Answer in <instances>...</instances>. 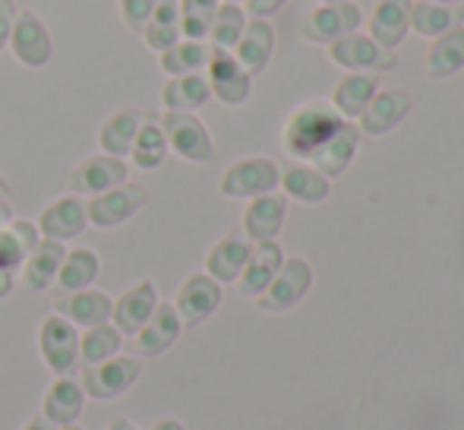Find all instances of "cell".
Segmentation results:
<instances>
[{
	"label": "cell",
	"instance_id": "cell-51",
	"mask_svg": "<svg viewBox=\"0 0 464 430\" xmlns=\"http://www.w3.org/2000/svg\"><path fill=\"white\" fill-rule=\"evenodd\" d=\"M225 4H246V0H225Z\"/></svg>",
	"mask_w": 464,
	"mask_h": 430
},
{
	"label": "cell",
	"instance_id": "cell-15",
	"mask_svg": "<svg viewBox=\"0 0 464 430\" xmlns=\"http://www.w3.org/2000/svg\"><path fill=\"white\" fill-rule=\"evenodd\" d=\"M89 225V215H86V203L76 197H63L54 200L48 210L42 212L38 219V231L51 240H70Z\"/></svg>",
	"mask_w": 464,
	"mask_h": 430
},
{
	"label": "cell",
	"instance_id": "cell-8",
	"mask_svg": "<svg viewBox=\"0 0 464 430\" xmlns=\"http://www.w3.org/2000/svg\"><path fill=\"white\" fill-rule=\"evenodd\" d=\"M127 161L117 155H92L70 171V191L80 197H98L111 187L127 184Z\"/></svg>",
	"mask_w": 464,
	"mask_h": 430
},
{
	"label": "cell",
	"instance_id": "cell-49",
	"mask_svg": "<svg viewBox=\"0 0 464 430\" xmlns=\"http://www.w3.org/2000/svg\"><path fill=\"white\" fill-rule=\"evenodd\" d=\"M6 197H10V187H6L4 178H0V203H6Z\"/></svg>",
	"mask_w": 464,
	"mask_h": 430
},
{
	"label": "cell",
	"instance_id": "cell-7",
	"mask_svg": "<svg viewBox=\"0 0 464 430\" xmlns=\"http://www.w3.org/2000/svg\"><path fill=\"white\" fill-rule=\"evenodd\" d=\"M361 25V6L357 4H325L316 6L310 16L304 19V38L313 44H332L338 38L351 35Z\"/></svg>",
	"mask_w": 464,
	"mask_h": 430
},
{
	"label": "cell",
	"instance_id": "cell-9",
	"mask_svg": "<svg viewBox=\"0 0 464 430\" xmlns=\"http://www.w3.org/2000/svg\"><path fill=\"white\" fill-rule=\"evenodd\" d=\"M276 184L278 168L269 159H244L227 168L218 187L225 197H263L276 191Z\"/></svg>",
	"mask_w": 464,
	"mask_h": 430
},
{
	"label": "cell",
	"instance_id": "cell-27",
	"mask_svg": "<svg viewBox=\"0 0 464 430\" xmlns=\"http://www.w3.org/2000/svg\"><path fill=\"white\" fill-rule=\"evenodd\" d=\"M111 301L104 291H92V288H82V291H73L70 298L61 301V317H67L73 326H102L111 320Z\"/></svg>",
	"mask_w": 464,
	"mask_h": 430
},
{
	"label": "cell",
	"instance_id": "cell-37",
	"mask_svg": "<svg viewBox=\"0 0 464 430\" xmlns=\"http://www.w3.org/2000/svg\"><path fill=\"white\" fill-rule=\"evenodd\" d=\"M117 351H121V332L111 323L89 326V332L80 338V355L86 364H102L108 357H114Z\"/></svg>",
	"mask_w": 464,
	"mask_h": 430
},
{
	"label": "cell",
	"instance_id": "cell-13",
	"mask_svg": "<svg viewBox=\"0 0 464 430\" xmlns=\"http://www.w3.org/2000/svg\"><path fill=\"white\" fill-rule=\"evenodd\" d=\"M329 54H332V61L344 70H389L392 64H395V54H389V51L379 48L372 38L357 35V32L332 42Z\"/></svg>",
	"mask_w": 464,
	"mask_h": 430
},
{
	"label": "cell",
	"instance_id": "cell-33",
	"mask_svg": "<svg viewBox=\"0 0 464 430\" xmlns=\"http://www.w3.org/2000/svg\"><path fill=\"white\" fill-rule=\"evenodd\" d=\"M372 95H376V80L367 73H351L338 83L332 99H335V108L342 111L344 117H361Z\"/></svg>",
	"mask_w": 464,
	"mask_h": 430
},
{
	"label": "cell",
	"instance_id": "cell-5",
	"mask_svg": "<svg viewBox=\"0 0 464 430\" xmlns=\"http://www.w3.org/2000/svg\"><path fill=\"white\" fill-rule=\"evenodd\" d=\"M149 203V191L140 184H121L111 191L92 197V203L86 206V215L95 228H117L123 221H130L142 206Z\"/></svg>",
	"mask_w": 464,
	"mask_h": 430
},
{
	"label": "cell",
	"instance_id": "cell-21",
	"mask_svg": "<svg viewBox=\"0 0 464 430\" xmlns=\"http://www.w3.org/2000/svg\"><path fill=\"white\" fill-rule=\"evenodd\" d=\"M278 266H281L278 244H272V240H259V244L250 250V259H246L244 272H240V279H237L240 291L250 295V298H259L266 288H269L272 279H276Z\"/></svg>",
	"mask_w": 464,
	"mask_h": 430
},
{
	"label": "cell",
	"instance_id": "cell-53",
	"mask_svg": "<svg viewBox=\"0 0 464 430\" xmlns=\"http://www.w3.org/2000/svg\"><path fill=\"white\" fill-rule=\"evenodd\" d=\"M63 430H82V427H76V425H70V427H63Z\"/></svg>",
	"mask_w": 464,
	"mask_h": 430
},
{
	"label": "cell",
	"instance_id": "cell-23",
	"mask_svg": "<svg viewBox=\"0 0 464 430\" xmlns=\"http://www.w3.org/2000/svg\"><path fill=\"white\" fill-rule=\"evenodd\" d=\"M411 111V99L398 89H389V93H376L370 99V105L363 108L361 114V127L367 130L370 136H382L389 133L395 123H401Z\"/></svg>",
	"mask_w": 464,
	"mask_h": 430
},
{
	"label": "cell",
	"instance_id": "cell-48",
	"mask_svg": "<svg viewBox=\"0 0 464 430\" xmlns=\"http://www.w3.org/2000/svg\"><path fill=\"white\" fill-rule=\"evenodd\" d=\"M111 430H140L136 425H130V421H123V418H117L114 425H111Z\"/></svg>",
	"mask_w": 464,
	"mask_h": 430
},
{
	"label": "cell",
	"instance_id": "cell-38",
	"mask_svg": "<svg viewBox=\"0 0 464 430\" xmlns=\"http://www.w3.org/2000/svg\"><path fill=\"white\" fill-rule=\"evenodd\" d=\"M218 13V0H180V32L189 42H202L208 35Z\"/></svg>",
	"mask_w": 464,
	"mask_h": 430
},
{
	"label": "cell",
	"instance_id": "cell-12",
	"mask_svg": "<svg viewBox=\"0 0 464 430\" xmlns=\"http://www.w3.org/2000/svg\"><path fill=\"white\" fill-rule=\"evenodd\" d=\"M155 308H159V291L146 279V282L133 285V288H127L117 298L114 308H111V317H114V326L121 336H136L149 317L155 314Z\"/></svg>",
	"mask_w": 464,
	"mask_h": 430
},
{
	"label": "cell",
	"instance_id": "cell-6",
	"mask_svg": "<svg viewBox=\"0 0 464 430\" xmlns=\"http://www.w3.org/2000/svg\"><path fill=\"white\" fill-rule=\"evenodd\" d=\"M10 48L16 54V61L25 64V67H44L54 57V42H51L48 25L32 10L16 13V23H13L10 32Z\"/></svg>",
	"mask_w": 464,
	"mask_h": 430
},
{
	"label": "cell",
	"instance_id": "cell-4",
	"mask_svg": "<svg viewBox=\"0 0 464 430\" xmlns=\"http://www.w3.org/2000/svg\"><path fill=\"white\" fill-rule=\"evenodd\" d=\"M142 367L136 357H108L102 364H89L82 370V393L92 396V399H117L123 396L136 380H140Z\"/></svg>",
	"mask_w": 464,
	"mask_h": 430
},
{
	"label": "cell",
	"instance_id": "cell-18",
	"mask_svg": "<svg viewBox=\"0 0 464 430\" xmlns=\"http://www.w3.org/2000/svg\"><path fill=\"white\" fill-rule=\"evenodd\" d=\"M178 336H180V317H178V310H174V304H159L155 314L146 320V326L136 332L140 351L146 357L165 355V351L178 342Z\"/></svg>",
	"mask_w": 464,
	"mask_h": 430
},
{
	"label": "cell",
	"instance_id": "cell-24",
	"mask_svg": "<svg viewBox=\"0 0 464 430\" xmlns=\"http://www.w3.org/2000/svg\"><path fill=\"white\" fill-rule=\"evenodd\" d=\"M461 23V10L449 4H433V0H414L408 4V29H414L423 38H440L449 29Z\"/></svg>",
	"mask_w": 464,
	"mask_h": 430
},
{
	"label": "cell",
	"instance_id": "cell-14",
	"mask_svg": "<svg viewBox=\"0 0 464 430\" xmlns=\"http://www.w3.org/2000/svg\"><path fill=\"white\" fill-rule=\"evenodd\" d=\"M218 304H221V288L212 276H189L184 288L178 291L174 310H178V317L187 326H199L218 310Z\"/></svg>",
	"mask_w": 464,
	"mask_h": 430
},
{
	"label": "cell",
	"instance_id": "cell-3",
	"mask_svg": "<svg viewBox=\"0 0 464 430\" xmlns=\"http://www.w3.org/2000/svg\"><path fill=\"white\" fill-rule=\"evenodd\" d=\"M161 130H165V140L180 159L196 161V165H206V161L215 159V146H212V136L208 130L196 121L189 111H168L161 117Z\"/></svg>",
	"mask_w": 464,
	"mask_h": 430
},
{
	"label": "cell",
	"instance_id": "cell-40",
	"mask_svg": "<svg viewBox=\"0 0 464 430\" xmlns=\"http://www.w3.org/2000/svg\"><path fill=\"white\" fill-rule=\"evenodd\" d=\"M155 4H159V0H121V16H123V23H127L130 29L142 32L149 25V19H152Z\"/></svg>",
	"mask_w": 464,
	"mask_h": 430
},
{
	"label": "cell",
	"instance_id": "cell-10",
	"mask_svg": "<svg viewBox=\"0 0 464 430\" xmlns=\"http://www.w3.org/2000/svg\"><path fill=\"white\" fill-rule=\"evenodd\" d=\"M206 70H208V89H212V95H218L225 105H244L246 95H250V73L240 67L231 51L212 48Z\"/></svg>",
	"mask_w": 464,
	"mask_h": 430
},
{
	"label": "cell",
	"instance_id": "cell-41",
	"mask_svg": "<svg viewBox=\"0 0 464 430\" xmlns=\"http://www.w3.org/2000/svg\"><path fill=\"white\" fill-rule=\"evenodd\" d=\"M142 35H146V44H149V48L159 51V54H165L168 48H174V44L180 42V25L149 23L146 29H142Z\"/></svg>",
	"mask_w": 464,
	"mask_h": 430
},
{
	"label": "cell",
	"instance_id": "cell-26",
	"mask_svg": "<svg viewBox=\"0 0 464 430\" xmlns=\"http://www.w3.org/2000/svg\"><path fill=\"white\" fill-rule=\"evenodd\" d=\"M464 67V25H455L446 35L433 38L427 51V73L433 80H449Z\"/></svg>",
	"mask_w": 464,
	"mask_h": 430
},
{
	"label": "cell",
	"instance_id": "cell-45",
	"mask_svg": "<svg viewBox=\"0 0 464 430\" xmlns=\"http://www.w3.org/2000/svg\"><path fill=\"white\" fill-rule=\"evenodd\" d=\"M10 288H13V276H10V269H4V266H0V298L10 295Z\"/></svg>",
	"mask_w": 464,
	"mask_h": 430
},
{
	"label": "cell",
	"instance_id": "cell-29",
	"mask_svg": "<svg viewBox=\"0 0 464 430\" xmlns=\"http://www.w3.org/2000/svg\"><path fill=\"white\" fill-rule=\"evenodd\" d=\"M212 95L208 80L202 73H189V76H174L168 80V86L161 89V102L168 111H193L202 108Z\"/></svg>",
	"mask_w": 464,
	"mask_h": 430
},
{
	"label": "cell",
	"instance_id": "cell-42",
	"mask_svg": "<svg viewBox=\"0 0 464 430\" xmlns=\"http://www.w3.org/2000/svg\"><path fill=\"white\" fill-rule=\"evenodd\" d=\"M149 23H161V25H180V0H159L155 13Z\"/></svg>",
	"mask_w": 464,
	"mask_h": 430
},
{
	"label": "cell",
	"instance_id": "cell-43",
	"mask_svg": "<svg viewBox=\"0 0 464 430\" xmlns=\"http://www.w3.org/2000/svg\"><path fill=\"white\" fill-rule=\"evenodd\" d=\"M16 4L13 0H0V51L4 44H10V32H13V23H16Z\"/></svg>",
	"mask_w": 464,
	"mask_h": 430
},
{
	"label": "cell",
	"instance_id": "cell-36",
	"mask_svg": "<svg viewBox=\"0 0 464 430\" xmlns=\"http://www.w3.org/2000/svg\"><path fill=\"white\" fill-rule=\"evenodd\" d=\"M246 16L240 10V4H218V13H215V23L208 29V38H212V48L218 51H234L244 35Z\"/></svg>",
	"mask_w": 464,
	"mask_h": 430
},
{
	"label": "cell",
	"instance_id": "cell-11",
	"mask_svg": "<svg viewBox=\"0 0 464 430\" xmlns=\"http://www.w3.org/2000/svg\"><path fill=\"white\" fill-rule=\"evenodd\" d=\"M310 266L304 263V259H287V263L278 266L276 279L269 282V288L263 291V298H259V308L263 310H287L294 308V304L300 301V298L306 295V288H310Z\"/></svg>",
	"mask_w": 464,
	"mask_h": 430
},
{
	"label": "cell",
	"instance_id": "cell-50",
	"mask_svg": "<svg viewBox=\"0 0 464 430\" xmlns=\"http://www.w3.org/2000/svg\"><path fill=\"white\" fill-rule=\"evenodd\" d=\"M433 4H459V0H433Z\"/></svg>",
	"mask_w": 464,
	"mask_h": 430
},
{
	"label": "cell",
	"instance_id": "cell-35",
	"mask_svg": "<svg viewBox=\"0 0 464 430\" xmlns=\"http://www.w3.org/2000/svg\"><path fill=\"white\" fill-rule=\"evenodd\" d=\"M208 54L212 51L206 48L202 42H178L174 48H168L161 54V70L168 76H189V73H199V70L208 67Z\"/></svg>",
	"mask_w": 464,
	"mask_h": 430
},
{
	"label": "cell",
	"instance_id": "cell-1",
	"mask_svg": "<svg viewBox=\"0 0 464 430\" xmlns=\"http://www.w3.org/2000/svg\"><path fill=\"white\" fill-rule=\"evenodd\" d=\"M342 117H338L335 108L323 105V102H310L297 111V114L287 121L285 130V149L291 155H304V159H313L325 142L335 136V130L342 127Z\"/></svg>",
	"mask_w": 464,
	"mask_h": 430
},
{
	"label": "cell",
	"instance_id": "cell-28",
	"mask_svg": "<svg viewBox=\"0 0 464 430\" xmlns=\"http://www.w3.org/2000/svg\"><path fill=\"white\" fill-rule=\"evenodd\" d=\"M281 221H285V200L263 193V197L253 200V206L244 215V234L250 240H272L278 234Z\"/></svg>",
	"mask_w": 464,
	"mask_h": 430
},
{
	"label": "cell",
	"instance_id": "cell-17",
	"mask_svg": "<svg viewBox=\"0 0 464 430\" xmlns=\"http://www.w3.org/2000/svg\"><path fill=\"white\" fill-rule=\"evenodd\" d=\"M63 257H67V250H63V240H38L35 250L29 253V257L23 259V285L29 291H44L51 282L57 279V272H61V263Z\"/></svg>",
	"mask_w": 464,
	"mask_h": 430
},
{
	"label": "cell",
	"instance_id": "cell-19",
	"mask_svg": "<svg viewBox=\"0 0 464 430\" xmlns=\"http://www.w3.org/2000/svg\"><path fill=\"white\" fill-rule=\"evenodd\" d=\"M408 4L411 0H379L370 19V38L379 48L392 51L408 35Z\"/></svg>",
	"mask_w": 464,
	"mask_h": 430
},
{
	"label": "cell",
	"instance_id": "cell-20",
	"mask_svg": "<svg viewBox=\"0 0 464 430\" xmlns=\"http://www.w3.org/2000/svg\"><path fill=\"white\" fill-rule=\"evenodd\" d=\"M250 250L253 247L246 244L244 234L234 231V234H227V238H221L206 259L208 276H212L215 282H237L240 272H244V266H246V259H250Z\"/></svg>",
	"mask_w": 464,
	"mask_h": 430
},
{
	"label": "cell",
	"instance_id": "cell-32",
	"mask_svg": "<svg viewBox=\"0 0 464 430\" xmlns=\"http://www.w3.org/2000/svg\"><path fill=\"white\" fill-rule=\"evenodd\" d=\"M354 149H357L354 127H351V123H342V127L335 130V136H332V140L325 142V146L319 149L316 155H313V161H316L323 174H342L344 168H348Z\"/></svg>",
	"mask_w": 464,
	"mask_h": 430
},
{
	"label": "cell",
	"instance_id": "cell-2",
	"mask_svg": "<svg viewBox=\"0 0 464 430\" xmlns=\"http://www.w3.org/2000/svg\"><path fill=\"white\" fill-rule=\"evenodd\" d=\"M38 348H42L44 364L57 376H70L80 364V332L67 317L51 314L42 323V332H38Z\"/></svg>",
	"mask_w": 464,
	"mask_h": 430
},
{
	"label": "cell",
	"instance_id": "cell-52",
	"mask_svg": "<svg viewBox=\"0 0 464 430\" xmlns=\"http://www.w3.org/2000/svg\"><path fill=\"white\" fill-rule=\"evenodd\" d=\"M323 4H344V0H323Z\"/></svg>",
	"mask_w": 464,
	"mask_h": 430
},
{
	"label": "cell",
	"instance_id": "cell-22",
	"mask_svg": "<svg viewBox=\"0 0 464 430\" xmlns=\"http://www.w3.org/2000/svg\"><path fill=\"white\" fill-rule=\"evenodd\" d=\"M82 406H86V393H82V386L76 380H70V376H61L57 383H51L48 393H44V418L51 421V425H76L82 415Z\"/></svg>",
	"mask_w": 464,
	"mask_h": 430
},
{
	"label": "cell",
	"instance_id": "cell-46",
	"mask_svg": "<svg viewBox=\"0 0 464 430\" xmlns=\"http://www.w3.org/2000/svg\"><path fill=\"white\" fill-rule=\"evenodd\" d=\"M23 430H54V425H51V421H48V418H44V415H42V418H32L29 425H25Z\"/></svg>",
	"mask_w": 464,
	"mask_h": 430
},
{
	"label": "cell",
	"instance_id": "cell-16",
	"mask_svg": "<svg viewBox=\"0 0 464 430\" xmlns=\"http://www.w3.org/2000/svg\"><path fill=\"white\" fill-rule=\"evenodd\" d=\"M234 51H237L234 57H237V64L246 73L250 76L263 73L272 51H276V29H272L266 19H250V23L244 25V35H240Z\"/></svg>",
	"mask_w": 464,
	"mask_h": 430
},
{
	"label": "cell",
	"instance_id": "cell-25",
	"mask_svg": "<svg viewBox=\"0 0 464 430\" xmlns=\"http://www.w3.org/2000/svg\"><path fill=\"white\" fill-rule=\"evenodd\" d=\"M140 127H142V111L123 108V111H117V114H111L108 121L102 123V130H98V142H102L104 155H117V159L130 155Z\"/></svg>",
	"mask_w": 464,
	"mask_h": 430
},
{
	"label": "cell",
	"instance_id": "cell-31",
	"mask_svg": "<svg viewBox=\"0 0 464 430\" xmlns=\"http://www.w3.org/2000/svg\"><path fill=\"white\" fill-rule=\"evenodd\" d=\"M98 279V257L89 247H80V250L67 253L61 263V272H57V285L63 291H82L89 288Z\"/></svg>",
	"mask_w": 464,
	"mask_h": 430
},
{
	"label": "cell",
	"instance_id": "cell-30",
	"mask_svg": "<svg viewBox=\"0 0 464 430\" xmlns=\"http://www.w3.org/2000/svg\"><path fill=\"white\" fill-rule=\"evenodd\" d=\"M38 244V228L29 221H6L0 228V266L13 269L19 266Z\"/></svg>",
	"mask_w": 464,
	"mask_h": 430
},
{
	"label": "cell",
	"instance_id": "cell-47",
	"mask_svg": "<svg viewBox=\"0 0 464 430\" xmlns=\"http://www.w3.org/2000/svg\"><path fill=\"white\" fill-rule=\"evenodd\" d=\"M152 430H184V425H180V421H174V418H165V421H159Z\"/></svg>",
	"mask_w": 464,
	"mask_h": 430
},
{
	"label": "cell",
	"instance_id": "cell-34",
	"mask_svg": "<svg viewBox=\"0 0 464 430\" xmlns=\"http://www.w3.org/2000/svg\"><path fill=\"white\" fill-rule=\"evenodd\" d=\"M165 152H168V140H165L161 123H155V121L142 123L133 140V149H130L133 165L142 168V171H152V168H159L161 161H165Z\"/></svg>",
	"mask_w": 464,
	"mask_h": 430
},
{
	"label": "cell",
	"instance_id": "cell-44",
	"mask_svg": "<svg viewBox=\"0 0 464 430\" xmlns=\"http://www.w3.org/2000/svg\"><path fill=\"white\" fill-rule=\"evenodd\" d=\"M285 4L287 0H246V13H250L253 19H266V16H272V13H278Z\"/></svg>",
	"mask_w": 464,
	"mask_h": 430
},
{
	"label": "cell",
	"instance_id": "cell-39",
	"mask_svg": "<svg viewBox=\"0 0 464 430\" xmlns=\"http://www.w3.org/2000/svg\"><path fill=\"white\" fill-rule=\"evenodd\" d=\"M281 184L294 200H304V203H319V200L329 197V181L313 168H291L281 178Z\"/></svg>",
	"mask_w": 464,
	"mask_h": 430
}]
</instances>
